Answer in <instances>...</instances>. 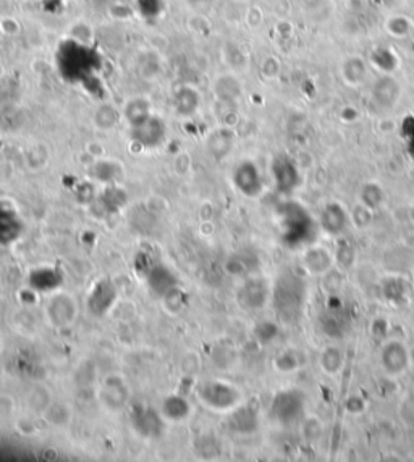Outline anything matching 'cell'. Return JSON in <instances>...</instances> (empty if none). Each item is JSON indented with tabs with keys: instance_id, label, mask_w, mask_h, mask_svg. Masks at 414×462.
Listing matches in <instances>:
<instances>
[{
	"instance_id": "obj_1",
	"label": "cell",
	"mask_w": 414,
	"mask_h": 462,
	"mask_svg": "<svg viewBox=\"0 0 414 462\" xmlns=\"http://www.w3.org/2000/svg\"><path fill=\"white\" fill-rule=\"evenodd\" d=\"M97 62L99 57L93 49L75 41L62 44L57 53V66L70 81H84L91 78Z\"/></svg>"
},
{
	"instance_id": "obj_2",
	"label": "cell",
	"mask_w": 414,
	"mask_h": 462,
	"mask_svg": "<svg viewBox=\"0 0 414 462\" xmlns=\"http://www.w3.org/2000/svg\"><path fill=\"white\" fill-rule=\"evenodd\" d=\"M165 125L156 116H149L144 122L133 127V139L144 147H156L164 142Z\"/></svg>"
},
{
	"instance_id": "obj_3",
	"label": "cell",
	"mask_w": 414,
	"mask_h": 462,
	"mask_svg": "<svg viewBox=\"0 0 414 462\" xmlns=\"http://www.w3.org/2000/svg\"><path fill=\"white\" fill-rule=\"evenodd\" d=\"M233 181L238 190L246 196H258L263 190V179L258 167L253 162H243L236 167Z\"/></svg>"
},
{
	"instance_id": "obj_4",
	"label": "cell",
	"mask_w": 414,
	"mask_h": 462,
	"mask_svg": "<svg viewBox=\"0 0 414 462\" xmlns=\"http://www.w3.org/2000/svg\"><path fill=\"white\" fill-rule=\"evenodd\" d=\"M199 396L204 399L207 406L217 407V409H225V407H230L235 405L236 401V393L235 389H232L227 385L220 383H209L199 392Z\"/></svg>"
},
{
	"instance_id": "obj_5",
	"label": "cell",
	"mask_w": 414,
	"mask_h": 462,
	"mask_svg": "<svg viewBox=\"0 0 414 462\" xmlns=\"http://www.w3.org/2000/svg\"><path fill=\"white\" fill-rule=\"evenodd\" d=\"M272 172L273 177H276L277 188L282 192H290L291 190H295L296 185H298L300 181L298 170H296L295 164L291 162L290 159H287V157H278L272 165Z\"/></svg>"
},
{
	"instance_id": "obj_6",
	"label": "cell",
	"mask_w": 414,
	"mask_h": 462,
	"mask_svg": "<svg viewBox=\"0 0 414 462\" xmlns=\"http://www.w3.org/2000/svg\"><path fill=\"white\" fill-rule=\"evenodd\" d=\"M280 398L283 399V402H280L277 399L276 405H273V412H276L277 419H280L283 422L295 419V415L300 414V411H301L300 398L296 396L295 393L280 394Z\"/></svg>"
},
{
	"instance_id": "obj_7",
	"label": "cell",
	"mask_w": 414,
	"mask_h": 462,
	"mask_svg": "<svg viewBox=\"0 0 414 462\" xmlns=\"http://www.w3.org/2000/svg\"><path fill=\"white\" fill-rule=\"evenodd\" d=\"M125 116H127L128 122L132 123V127L144 122V120L149 118V116H151L149 102H147L146 99H143V97L132 99V101L128 102L127 109H125Z\"/></svg>"
},
{
	"instance_id": "obj_8",
	"label": "cell",
	"mask_w": 414,
	"mask_h": 462,
	"mask_svg": "<svg viewBox=\"0 0 414 462\" xmlns=\"http://www.w3.org/2000/svg\"><path fill=\"white\" fill-rule=\"evenodd\" d=\"M199 105V96L195 89L183 88L175 96V107L182 115H191Z\"/></svg>"
},
{
	"instance_id": "obj_9",
	"label": "cell",
	"mask_w": 414,
	"mask_h": 462,
	"mask_svg": "<svg viewBox=\"0 0 414 462\" xmlns=\"http://www.w3.org/2000/svg\"><path fill=\"white\" fill-rule=\"evenodd\" d=\"M322 225L327 228V231L339 233L346 225V215L341 210L340 205H328L322 214Z\"/></svg>"
},
{
	"instance_id": "obj_10",
	"label": "cell",
	"mask_w": 414,
	"mask_h": 462,
	"mask_svg": "<svg viewBox=\"0 0 414 462\" xmlns=\"http://www.w3.org/2000/svg\"><path fill=\"white\" fill-rule=\"evenodd\" d=\"M136 8L143 18L152 21L164 12V0H136Z\"/></svg>"
},
{
	"instance_id": "obj_11",
	"label": "cell",
	"mask_w": 414,
	"mask_h": 462,
	"mask_svg": "<svg viewBox=\"0 0 414 462\" xmlns=\"http://www.w3.org/2000/svg\"><path fill=\"white\" fill-rule=\"evenodd\" d=\"M406 362V356H404V349L400 344H390L385 349V364L391 370H400L404 367Z\"/></svg>"
},
{
	"instance_id": "obj_12",
	"label": "cell",
	"mask_w": 414,
	"mask_h": 462,
	"mask_svg": "<svg viewBox=\"0 0 414 462\" xmlns=\"http://www.w3.org/2000/svg\"><path fill=\"white\" fill-rule=\"evenodd\" d=\"M264 299H265V290L263 285L258 283V281H253V283L245 286V300H243V303H246L247 306L249 307L263 306Z\"/></svg>"
},
{
	"instance_id": "obj_13",
	"label": "cell",
	"mask_w": 414,
	"mask_h": 462,
	"mask_svg": "<svg viewBox=\"0 0 414 462\" xmlns=\"http://www.w3.org/2000/svg\"><path fill=\"white\" fill-rule=\"evenodd\" d=\"M374 96H377V99H379V102H382V104H389V105L393 104L395 99H397V96H398L397 83L391 84V86L389 88V91H387V89H385V78L380 79V81L374 86Z\"/></svg>"
},
{
	"instance_id": "obj_14",
	"label": "cell",
	"mask_w": 414,
	"mask_h": 462,
	"mask_svg": "<svg viewBox=\"0 0 414 462\" xmlns=\"http://www.w3.org/2000/svg\"><path fill=\"white\" fill-rule=\"evenodd\" d=\"M188 412H190V407H188L183 399L170 398L165 402V415H169L170 419H183Z\"/></svg>"
},
{
	"instance_id": "obj_15",
	"label": "cell",
	"mask_w": 414,
	"mask_h": 462,
	"mask_svg": "<svg viewBox=\"0 0 414 462\" xmlns=\"http://www.w3.org/2000/svg\"><path fill=\"white\" fill-rule=\"evenodd\" d=\"M364 73H366V70H364V64L359 58H350V60H346L345 76L350 78L351 83L361 81L364 78Z\"/></svg>"
},
{
	"instance_id": "obj_16",
	"label": "cell",
	"mask_w": 414,
	"mask_h": 462,
	"mask_svg": "<svg viewBox=\"0 0 414 462\" xmlns=\"http://www.w3.org/2000/svg\"><path fill=\"white\" fill-rule=\"evenodd\" d=\"M96 123L101 128H112L117 123V112L109 105L102 107L96 114Z\"/></svg>"
},
{
	"instance_id": "obj_17",
	"label": "cell",
	"mask_w": 414,
	"mask_h": 462,
	"mask_svg": "<svg viewBox=\"0 0 414 462\" xmlns=\"http://www.w3.org/2000/svg\"><path fill=\"white\" fill-rule=\"evenodd\" d=\"M186 2H190V3H204V2H207V0H186Z\"/></svg>"
}]
</instances>
